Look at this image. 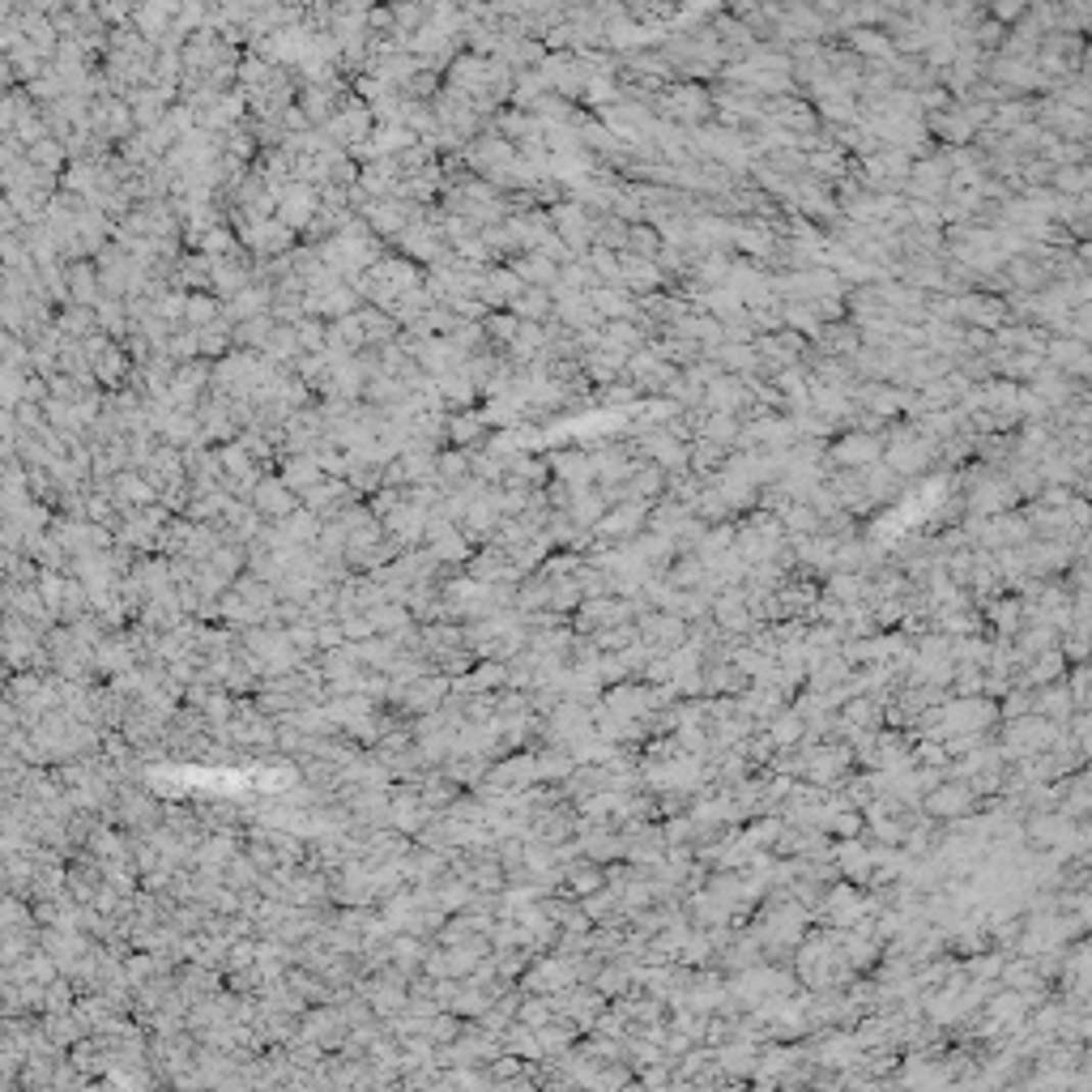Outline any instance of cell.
I'll use <instances>...</instances> for the list:
<instances>
[{
    "label": "cell",
    "instance_id": "cell-4",
    "mask_svg": "<svg viewBox=\"0 0 1092 1092\" xmlns=\"http://www.w3.org/2000/svg\"><path fill=\"white\" fill-rule=\"evenodd\" d=\"M649 508L653 504H640V500H627L619 508H606L602 521L589 529L598 542H632L649 529Z\"/></svg>",
    "mask_w": 1092,
    "mask_h": 1092
},
{
    "label": "cell",
    "instance_id": "cell-36",
    "mask_svg": "<svg viewBox=\"0 0 1092 1092\" xmlns=\"http://www.w3.org/2000/svg\"><path fill=\"white\" fill-rule=\"evenodd\" d=\"M517 329H521V321L513 317V312H487V317H482V333H487V342L495 350H504L508 342H513Z\"/></svg>",
    "mask_w": 1092,
    "mask_h": 1092
},
{
    "label": "cell",
    "instance_id": "cell-24",
    "mask_svg": "<svg viewBox=\"0 0 1092 1092\" xmlns=\"http://www.w3.org/2000/svg\"><path fill=\"white\" fill-rule=\"evenodd\" d=\"M819 594L841 602V606H862L866 602V576L862 572H828Z\"/></svg>",
    "mask_w": 1092,
    "mask_h": 1092
},
{
    "label": "cell",
    "instance_id": "cell-35",
    "mask_svg": "<svg viewBox=\"0 0 1092 1092\" xmlns=\"http://www.w3.org/2000/svg\"><path fill=\"white\" fill-rule=\"evenodd\" d=\"M602 513H606V504L598 500V491H580V495H572V504H568V521H572L576 529H585V533L602 521Z\"/></svg>",
    "mask_w": 1092,
    "mask_h": 1092
},
{
    "label": "cell",
    "instance_id": "cell-6",
    "mask_svg": "<svg viewBox=\"0 0 1092 1092\" xmlns=\"http://www.w3.org/2000/svg\"><path fill=\"white\" fill-rule=\"evenodd\" d=\"M948 176H952V167L943 162L939 150L931 158H913L909 176H905V201H931V205H939L943 192H948Z\"/></svg>",
    "mask_w": 1092,
    "mask_h": 1092
},
{
    "label": "cell",
    "instance_id": "cell-13",
    "mask_svg": "<svg viewBox=\"0 0 1092 1092\" xmlns=\"http://www.w3.org/2000/svg\"><path fill=\"white\" fill-rule=\"evenodd\" d=\"M1033 542V533H1029V521L1025 513L1015 508V513H999V517H986V529H982V538L978 547L986 551H1003V547H1025Z\"/></svg>",
    "mask_w": 1092,
    "mask_h": 1092
},
{
    "label": "cell",
    "instance_id": "cell-41",
    "mask_svg": "<svg viewBox=\"0 0 1092 1092\" xmlns=\"http://www.w3.org/2000/svg\"><path fill=\"white\" fill-rule=\"evenodd\" d=\"M1025 13H1029V5H1025V0H994V5L986 9V17H990V21H999L1003 31H1011L1015 21L1025 17Z\"/></svg>",
    "mask_w": 1092,
    "mask_h": 1092
},
{
    "label": "cell",
    "instance_id": "cell-29",
    "mask_svg": "<svg viewBox=\"0 0 1092 1092\" xmlns=\"http://www.w3.org/2000/svg\"><path fill=\"white\" fill-rule=\"evenodd\" d=\"M218 317H223V303H218V299L209 295V290H205V295H188V299H184V329L201 333V329L218 325Z\"/></svg>",
    "mask_w": 1092,
    "mask_h": 1092
},
{
    "label": "cell",
    "instance_id": "cell-33",
    "mask_svg": "<svg viewBox=\"0 0 1092 1092\" xmlns=\"http://www.w3.org/2000/svg\"><path fill=\"white\" fill-rule=\"evenodd\" d=\"M547 94L542 78H538V68H525V73H513V94H508V107H517V111H529V103H538Z\"/></svg>",
    "mask_w": 1092,
    "mask_h": 1092
},
{
    "label": "cell",
    "instance_id": "cell-17",
    "mask_svg": "<svg viewBox=\"0 0 1092 1092\" xmlns=\"http://www.w3.org/2000/svg\"><path fill=\"white\" fill-rule=\"evenodd\" d=\"M487 440H491V431H487V423H482L478 410H457V415H448V448L474 453Z\"/></svg>",
    "mask_w": 1092,
    "mask_h": 1092
},
{
    "label": "cell",
    "instance_id": "cell-10",
    "mask_svg": "<svg viewBox=\"0 0 1092 1092\" xmlns=\"http://www.w3.org/2000/svg\"><path fill=\"white\" fill-rule=\"evenodd\" d=\"M1025 388H1033V393L1046 401L1050 410H1058V406H1066V401H1084L1088 397V384H1080V380H1072V376H1062V372H1054L1050 363H1041V372L1025 384Z\"/></svg>",
    "mask_w": 1092,
    "mask_h": 1092
},
{
    "label": "cell",
    "instance_id": "cell-44",
    "mask_svg": "<svg viewBox=\"0 0 1092 1092\" xmlns=\"http://www.w3.org/2000/svg\"><path fill=\"white\" fill-rule=\"evenodd\" d=\"M342 640H346V636H342V623H329V619H325V623L317 627V645L333 649V645H342Z\"/></svg>",
    "mask_w": 1092,
    "mask_h": 1092
},
{
    "label": "cell",
    "instance_id": "cell-19",
    "mask_svg": "<svg viewBox=\"0 0 1092 1092\" xmlns=\"http://www.w3.org/2000/svg\"><path fill=\"white\" fill-rule=\"evenodd\" d=\"M555 325H564L568 333H598L602 321H598V312L589 307L585 295H564V299H555Z\"/></svg>",
    "mask_w": 1092,
    "mask_h": 1092
},
{
    "label": "cell",
    "instance_id": "cell-5",
    "mask_svg": "<svg viewBox=\"0 0 1092 1092\" xmlns=\"http://www.w3.org/2000/svg\"><path fill=\"white\" fill-rule=\"evenodd\" d=\"M960 500H964V513H978V517H999V513H1015V508H1025L1007 474H990V478H982L978 487H974V491H964Z\"/></svg>",
    "mask_w": 1092,
    "mask_h": 1092
},
{
    "label": "cell",
    "instance_id": "cell-12",
    "mask_svg": "<svg viewBox=\"0 0 1092 1092\" xmlns=\"http://www.w3.org/2000/svg\"><path fill=\"white\" fill-rule=\"evenodd\" d=\"M521 282H517V274L508 270V265H491L487 274H482V282H478V290H474V299L487 307V312H508V303H513L517 295H521Z\"/></svg>",
    "mask_w": 1092,
    "mask_h": 1092
},
{
    "label": "cell",
    "instance_id": "cell-37",
    "mask_svg": "<svg viewBox=\"0 0 1092 1092\" xmlns=\"http://www.w3.org/2000/svg\"><path fill=\"white\" fill-rule=\"evenodd\" d=\"M696 440H713V444H721V448H734V440H739V419H734V415H709Z\"/></svg>",
    "mask_w": 1092,
    "mask_h": 1092
},
{
    "label": "cell",
    "instance_id": "cell-18",
    "mask_svg": "<svg viewBox=\"0 0 1092 1092\" xmlns=\"http://www.w3.org/2000/svg\"><path fill=\"white\" fill-rule=\"evenodd\" d=\"M589 307L598 312V321L606 325V321H632L636 317V299L627 295L623 286H594L589 290Z\"/></svg>",
    "mask_w": 1092,
    "mask_h": 1092
},
{
    "label": "cell",
    "instance_id": "cell-42",
    "mask_svg": "<svg viewBox=\"0 0 1092 1092\" xmlns=\"http://www.w3.org/2000/svg\"><path fill=\"white\" fill-rule=\"evenodd\" d=\"M960 346H964V354H990L994 350V337L986 329H964Z\"/></svg>",
    "mask_w": 1092,
    "mask_h": 1092
},
{
    "label": "cell",
    "instance_id": "cell-32",
    "mask_svg": "<svg viewBox=\"0 0 1092 1092\" xmlns=\"http://www.w3.org/2000/svg\"><path fill=\"white\" fill-rule=\"evenodd\" d=\"M363 615H368L372 632L397 636V632H406V627H410V611H406L401 602H380V606H372V611H363Z\"/></svg>",
    "mask_w": 1092,
    "mask_h": 1092
},
{
    "label": "cell",
    "instance_id": "cell-2",
    "mask_svg": "<svg viewBox=\"0 0 1092 1092\" xmlns=\"http://www.w3.org/2000/svg\"><path fill=\"white\" fill-rule=\"evenodd\" d=\"M917 811L927 815V819H935V823H956L964 815H978L982 803H978V794L968 790L964 781H943V786H935L927 798H921Z\"/></svg>",
    "mask_w": 1092,
    "mask_h": 1092
},
{
    "label": "cell",
    "instance_id": "cell-31",
    "mask_svg": "<svg viewBox=\"0 0 1092 1092\" xmlns=\"http://www.w3.org/2000/svg\"><path fill=\"white\" fill-rule=\"evenodd\" d=\"M725 453H730V448H721V444H713V440H692V444H687V474L705 478V474L721 470Z\"/></svg>",
    "mask_w": 1092,
    "mask_h": 1092
},
{
    "label": "cell",
    "instance_id": "cell-27",
    "mask_svg": "<svg viewBox=\"0 0 1092 1092\" xmlns=\"http://www.w3.org/2000/svg\"><path fill=\"white\" fill-rule=\"evenodd\" d=\"M598 333H602V342H606V346L627 350V354H636V350L649 346V333H645L636 321H606Z\"/></svg>",
    "mask_w": 1092,
    "mask_h": 1092
},
{
    "label": "cell",
    "instance_id": "cell-3",
    "mask_svg": "<svg viewBox=\"0 0 1092 1092\" xmlns=\"http://www.w3.org/2000/svg\"><path fill=\"white\" fill-rule=\"evenodd\" d=\"M828 466L833 470H866L884 461V440L880 435H866V431H841L837 440H828Z\"/></svg>",
    "mask_w": 1092,
    "mask_h": 1092
},
{
    "label": "cell",
    "instance_id": "cell-11",
    "mask_svg": "<svg viewBox=\"0 0 1092 1092\" xmlns=\"http://www.w3.org/2000/svg\"><path fill=\"white\" fill-rule=\"evenodd\" d=\"M854 406L866 410V415L884 419V423H896L905 415V388H896V384H858L854 388Z\"/></svg>",
    "mask_w": 1092,
    "mask_h": 1092
},
{
    "label": "cell",
    "instance_id": "cell-22",
    "mask_svg": "<svg viewBox=\"0 0 1092 1092\" xmlns=\"http://www.w3.org/2000/svg\"><path fill=\"white\" fill-rule=\"evenodd\" d=\"M508 270L517 274V282H521V286L551 290L555 282H560V265H551V260H547V256H538V252H525V256H517V260H508Z\"/></svg>",
    "mask_w": 1092,
    "mask_h": 1092
},
{
    "label": "cell",
    "instance_id": "cell-8",
    "mask_svg": "<svg viewBox=\"0 0 1092 1092\" xmlns=\"http://www.w3.org/2000/svg\"><path fill=\"white\" fill-rule=\"evenodd\" d=\"M248 504H252V513H256L260 521H270V525L286 521L290 513H299V495H290V491H286V482H282L278 474H260V478H256V487H252V495H248Z\"/></svg>",
    "mask_w": 1092,
    "mask_h": 1092
},
{
    "label": "cell",
    "instance_id": "cell-45",
    "mask_svg": "<svg viewBox=\"0 0 1092 1092\" xmlns=\"http://www.w3.org/2000/svg\"><path fill=\"white\" fill-rule=\"evenodd\" d=\"M0 227H13V213H9L5 205H0Z\"/></svg>",
    "mask_w": 1092,
    "mask_h": 1092
},
{
    "label": "cell",
    "instance_id": "cell-16",
    "mask_svg": "<svg viewBox=\"0 0 1092 1092\" xmlns=\"http://www.w3.org/2000/svg\"><path fill=\"white\" fill-rule=\"evenodd\" d=\"M811 350L819 354V359H854L858 350H862V342H858V329L849 325V321H837V325H823L819 329V337L811 342Z\"/></svg>",
    "mask_w": 1092,
    "mask_h": 1092
},
{
    "label": "cell",
    "instance_id": "cell-38",
    "mask_svg": "<svg viewBox=\"0 0 1092 1092\" xmlns=\"http://www.w3.org/2000/svg\"><path fill=\"white\" fill-rule=\"evenodd\" d=\"M662 252V239L653 227L636 223V227H627V256H640V260H658Z\"/></svg>",
    "mask_w": 1092,
    "mask_h": 1092
},
{
    "label": "cell",
    "instance_id": "cell-30",
    "mask_svg": "<svg viewBox=\"0 0 1092 1092\" xmlns=\"http://www.w3.org/2000/svg\"><path fill=\"white\" fill-rule=\"evenodd\" d=\"M781 529H786V538H815V533H823V521H819V513H811L807 504H790L781 517Z\"/></svg>",
    "mask_w": 1092,
    "mask_h": 1092
},
{
    "label": "cell",
    "instance_id": "cell-25",
    "mask_svg": "<svg viewBox=\"0 0 1092 1092\" xmlns=\"http://www.w3.org/2000/svg\"><path fill=\"white\" fill-rule=\"evenodd\" d=\"M1092 188V162L1084 167H1054L1050 172V192L1062 201H1076V197H1088Z\"/></svg>",
    "mask_w": 1092,
    "mask_h": 1092
},
{
    "label": "cell",
    "instance_id": "cell-1",
    "mask_svg": "<svg viewBox=\"0 0 1092 1092\" xmlns=\"http://www.w3.org/2000/svg\"><path fill=\"white\" fill-rule=\"evenodd\" d=\"M547 223H551L555 235L564 239V248L580 260V256H585V252L594 248V235H598V223H602V218H594L580 201H560V205H551V209H547Z\"/></svg>",
    "mask_w": 1092,
    "mask_h": 1092
},
{
    "label": "cell",
    "instance_id": "cell-34",
    "mask_svg": "<svg viewBox=\"0 0 1092 1092\" xmlns=\"http://www.w3.org/2000/svg\"><path fill=\"white\" fill-rule=\"evenodd\" d=\"M1037 158H1046L1050 167H1084V162H1088V145L1046 137V145H1041V154H1037Z\"/></svg>",
    "mask_w": 1092,
    "mask_h": 1092
},
{
    "label": "cell",
    "instance_id": "cell-26",
    "mask_svg": "<svg viewBox=\"0 0 1092 1092\" xmlns=\"http://www.w3.org/2000/svg\"><path fill=\"white\" fill-rule=\"evenodd\" d=\"M623 491H627V500L658 504V500H662V491H666V474H662L658 466H649V461H640V466H636V474L623 482Z\"/></svg>",
    "mask_w": 1092,
    "mask_h": 1092
},
{
    "label": "cell",
    "instance_id": "cell-40",
    "mask_svg": "<svg viewBox=\"0 0 1092 1092\" xmlns=\"http://www.w3.org/2000/svg\"><path fill=\"white\" fill-rule=\"evenodd\" d=\"M615 99H619V86H615L611 78H589V82H585V94H580V103H589L594 111H598V107H611Z\"/></svg>",
    "mask_w": 1092,
    "mask_h": 1092
},
{
    "label": "cell",
    "instance_id": "cell-20",
    "mask_svg": "<svg viewBox=\"0 0 1092 1092\" xmlns=\"http://www.w3.org/2000/svg\"><path fill=\"white\" fill-rule=\"evenodd\" d=\"M862 474V491L870 495V504L875 508H884V504H896L901 500V491H905V478H896L884 461H875V466H866V470H858Z\"/></svg>",
    "mask_w": 1092,
    "mask_h": 1092
},
{
    "label": "cell",
    "instance_id": "cell-28",
    "mask_svg": "<svg viewBox=\"0 0 1092 1092\" xmlns=\"http://www.w3.org/2000/svg\"><path fill=\"white\" fill-rule=\"evenodd\" d=\"M662 580H666L670 589H678V594H692V589L700 585V580H705V564H700L696 555H674Z\"/></svg>",
    "mask_w": 1092,
    "mask_h": 1092
},
{
    "label": "cell",
    "instance_id": "cell-15",
    "mask_svg": "<svg viewBox=\"0 0 1092 1092\" xmlns=\"http://www.w3.org/2000/svg\"><path fill=\"white\" fill-rule=\"evenodd\" d=\"M278 478L286 482V491L290 495H307V491H317L321 482H325V474H321V466H317V457L312 453H299V457H282L278 461Z\"/></svg>",
    "mask_w": 1092,
    "mask_h": 1092
},
{
    "label": "cell",
    "instance_id": "cell-21",
    "mask_svg": "<svg viewBox=\"0 0 1092 1092\" xmlns=\"http://www.w3.org/2000/svg\"><path fill=\"white\" fill-rule=\"evenodd\" d=\"M508 312L521 321V325H547L555 317V299H551V290H538V286H525L521 295L508 303Z\"/></svg>",
    "mask_w": 1092,
    "mask_h": 1092
},
{
    "label": "cell",
    "instance_id": "cell-14",
    "mask_svg": "<svg viewBox=\"0 0 1092 1092\" xmlns=\"http://www.w3.org/2000/svg\"><path fill=\"white\" fill-rule=\"evenodd\" d=\"M1046 363H1050L1054 372H1062V376H1072V380L1088 384L1092 354H1088V346L1072 342V337H1050V346H1046Z\"/></svg>",
    "mask_w": 1092,
    "mask_h": 1092
},
{
    "label": "cell",
    "instance_id": "cell-39",
    "mask_svg": "<svg viewBox=\"0 0 1092 1092\" xmlns=\"http://www.w3.org/2000/svg\"><path fill=\"white\" fill-rule=\"evenodd\" d=\"M594 270L598 286H619V256L615 252H606V248H589L585 256H580Z\"/></svg>",
    "mask_w": 1092,
    "mask_h": 1092
},
{
    "label": "cell",
    "instance_id": "cell-43",
    "mask_svg": "<svg viewBox=\"0 0 1092 1092\" xmlns=\"http://www.w3.org/2000/svg\"><path fill=\"white\" fill-rule=\"evenodd\" d=\"M1072 500H1076V495L1066 491V487H1050V482H1046V487H1041V495H1037L1033 504H1041V508H1066Z\"/></svg>",
    "mask_w": 1092,
    "mask_h": 1092
},
{
    "label": "cell",
    "instance_id": "cell-23",
    "mask_svg": "<svg viewBox=\"0 0 1092 1092\" xmlns=\"http://www.w3.org/2000/svg\"><path fill=\"white\" fill-rule=\"evenodd\" d=\"M103 299V290H99V270L86 260H78L68 270V303H78V307H99Z\"/></svg>",
    "mask_w": 1092,
    "mask_h": 1092
},
{
    "label": "cell",
    "instance_id": "cell-9",
    "mask_svg": "<svg viewBox=\"0 0 1092 1092\" xmlns=\"http://www.w3.org/2000/svg\"><path fill=\"white\" fill-rule=\"evenodd\" d=\"M317 209H321V197H317V188H307V184H286L282 188V201H278V223L286 227V231H295V235H303L307 227H312V218H317Z\"/></svg>",
    "mask_w": 1092,
    "mask_h": 1092
},
{
    "label": "cell",
    "instance_id": "cell-7",
    "mask_svg": "<svg viewBox=\"0 0 1092 1092\" xmlns=\"http://www.w3.org/2000/svg\"><path fill=\"white\" fill-rule=\"evenodd\" d=\"M547 470H551L555 482H564V487H568L572 495L594 491V482H598V474H594V457H589L585 448H551V453H547Z\"/></svg>",
    "mask_w": 1092,
    "mask_h": 1092
}]
</instances>
